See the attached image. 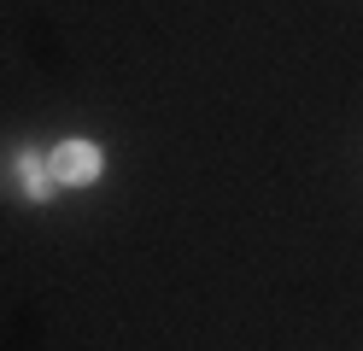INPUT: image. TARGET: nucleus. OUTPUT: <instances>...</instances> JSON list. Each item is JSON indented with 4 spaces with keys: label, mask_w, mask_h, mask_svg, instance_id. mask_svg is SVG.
<instances>
[{
    "label": "nucleus",
    "mask_w": 363,
    "mask_h": 351,
    "mask_svg": "<svg viewBox=\"0 0 363 351\" xmlns=\"http://www.w3.org/2000/svg\"><path fill=\"white\" fill-rule=\"evenodd\" d=\"M48 164H53L59 187H88V182L100 176V147H94V140H65Z\"/></svg>",
    "instance_id": "f257e3e1"
},
{
    "label": "nucleus",
    "mask_w": 363,
    "mask_h": 351,
    "mask_svg": "<svg viewBox=\"0 0 363 351\" xmlns=\"http://www.w3.org/2000/svg\"><path fill=\"white\" fill-rule=\"evenodd\" d=\"M18 170H24V194H30V199H48L53 187H59L53 164H41V158H24V164H18Z\"/></svg>",
    "instance_id": "f03ea898"
}]
</instances>
